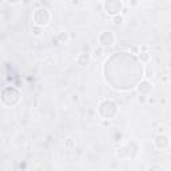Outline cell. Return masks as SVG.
<instances>
[{
  "mask_svg": "<svg viewBox=\"0 0 171 171\" xmlns=\"http://www.w3.org/2000/svg\"><path fill=\"white\" fill-rule=\"evenodd\" d=\"M169 68H171V62H170V64H169Z\"/></svg>",
  "mask_w": 171,
  "mask_h": 171,
  "instance_id": "18",
  "label": "cell"
},
{
  "mask_svg": "<svg viewBox=\"0 0 171 171\" xmlns=\"http://www.w3.org/2000/svg\"><path fill=\"white\" fill-rule=\"evenodd\" d=\"M7 2H8L9 4H18V3H20L22 0H7Z\"/></svg>",
  "mask_w": 171,
  "mask_h": 171,
  "instance_id": "14",
  "label": "cell"
},
{
  "mask_svg": "<svg viewBox=\"0 0 171 171\" xmlns=\"http://www.w3.org/2000/svg\"><path fill=\"white\" fill-rule=\"evenodd\" d=\"M64 146L67 147V149H72V147H75V143H74V140H72V139H67Z\"/></svg>",
  "mask_w": 171,
  "mask_h": 171,
  "instance_id": "13",
  "label": "cell"
},
{
  "mask_svg": "<svg viewBox=\"0 0 171 171\" xmlns=\"http://www.w3.org/2000/svg\"><path fill=\"white\" fill-rule=\"evenodd\" d=\"M76 62H78L79 66L87 67L90 64V62H91V58H90L88 53H80V55L78 56V59H76Z\"/></svg>",
  "mask_w": 171,
  "mask_h": 171,
  "instance_id": "8",
  "label": "cell"
},
{
  "mask_svg": "<svg viewBox=\"0 0 171 171\" xmlns=\"http://www.w3.org/2000/svg\"><path fill=\"white\" fill-rule=\"evenodd\" d=\"M42 28L43 27H40V26H33L32 27V33L35 36H40L42 35Z\"/></svg>",
  "mask_w": 171,
  "mask_h": 171,
  "instance_id": "10",
  "label": "cell"
},
{
  "mask_svg": "<svg viewBox=\"0 0 171 171\" xmlns=\"http://www.w3.org/2000/svg\"><path fill=\"white\" fill-rule=\"evenodd\" d=\"M114 23H115L116 26H120L123 23V16L120 15V13L119 15H116V16H114Z\"/></svg>",
  "mask_w": 171,
  "mask_h": 171,
  "instance_id": "11",
  "label": "cell"
},
{
  "mask_svg": "<svg viewBox=\"0 0 171 171\" xmlns=\"http://www.w3.org/2000/svg\"><path fill=\"white\" fill-rule=\"evenodd\" d=\"M99 43L102 44V47H111L114 43H115V36L110 31L102 32L99 36Z\"/></svg>",
  "mask_w": 171,
  "mask_h": 171,
  "instance_id": "5",
  "label": "cell"
},
{
  "mask_svg": "<svg viewBox=\"0 0 171 171\" xmlns=\"http://www.w3.org/2000/svg\"><path fill=\"white\" fill-rule=\"evenodd\" d=\"M169 78H170V82H171V74H170V75H169Z\"/></svg>",
  "mask_w": 171,
  "mask_h": 171,
  "instance_id": "17",
  "label": "cell"
},
{
  "mask_svg": "<svg viewBox=\"0 0 171 171\" xmlns=\"http://www.w3.org/2000/svg\"><path fill=\"white\" fill-rule=\"evenodd\" d=\"M33 23L35 26H40V27H44L50 23L51 20V15L50 12L47 11L46 8H38L35 12H33Z\"/></svg>",
  "mask_w": 171,
  "mask_h": 171,
  "instance_id": "3",
  "label": "cell"
},
{
  "mask_svg": "<svg viewBox=\"0 0 171 171\" xmlns=\"http://www.w3.org/2000/svg\"><path fill=\"white\" fill-rule=\"evenodd\" d=\"M98 111H99V115L103 119H112L116 115V112H118V106H116L115 102L107 99V100H103L99 104Z\"/></svg>",
  "mask_w": 171,
  "mask_h": 171,
  "instance_id": "2",
  "label": "cell"
},
{
  "mask_svg": "<svg viewBox=\"0 0 171 171\" xmlns=\"http://www.w3.org/2000/svg\"><path fill=\"white\" fill-rule=\"evenodd\" d=\"M123 8V3L120 0H106L104 3V11L111 16L119 15Z\"/></svg>",
  "mask_w": 171,
  "mask_h": 171,
  "instance_id": "4",
  "label": "cell"
},
{
  "mask_svg": "<svg viewBox=\"0 0 171 171\" xmlns=\"http://www.w3.org/2000/svg\"><path fill=\"white\" fill-rule=\"evenodd\" d=\"M20 98H22L20 91L13 88V87H5L2 91V102H3V104L7 107L16 106L20 102Z\"/></svg>",
  "mask_w": 171,
  "mask_h": 171,
  "instance_id": "1",
  "label": "cell"
},
{
  "mask_svg": "<svg viewBox=\"0 0 171 171\" xmlns=\"http://www.w3.org/2000/svg\"><path fill=\"white\" fill-rule=\"evenodd\" d=\"M152 83L150 82V80H142V82L139 83V86H138V92L140 94V95H143V96H147V95H150V94L152 92Z\"/></svg>",
  "mask_w": 171,
  "mask_h": 171,
  "instance_id": "7",
  "label": "cell"
},
{
  "mask_svg": "<svg viewBox=\"0 0 171 171\" xmlns=\"http://www.w3.org/2000/svg\"><path fill=\"white\" fill-rule=\"evenodd\" d=\"M58 38H59V40H60L62 43H66L67 40H68V33H67V32H62V33H60V35L58 36Z\"/></svg>",
  "mask_w": 171,
  "mask_h": 171,
  "instance_id": "12",
  "label": "cell"
},
{
  "mask_svg": "<svg viewBox=\"0 0 171 171\" xmlns=\"http://www.w3.org/2000/svg\"><path fill=\"white\" fill-rule=\"evenodd\" d=\"M154 145H155V147L159 150L167 149L170 145V139L167 135H165V134H158V135L155 136V139H154Z\"/></svg>",
  "mask_w": 171,
  "mask_h": 171,
  "instance_id": "6",
  "label": "cell"
},
{
  "mask_svg": "<svg viewBox=\"0 0 171 171\" xmlns=\"http://www.w3.org/2000/svg\"><path fill=\"white\" fill-rule=\"evenodd\" d=\"M72 100H78V94H74V95H72Z\"/></svg>",
  "mask_w": 171,
  "mask_h": 171,
  "instance_id": "16",
  "label": "cell"
},
{
  "mask_svg": "<svg viewBox=\"0 0 171 171\" xmlns=\"http://www.w3.org/2000/svg\"><path fill=\"white\" fill-rule=\"evenodd\" d=\"M147 2H151V0H147Z\"/></svg>",
  "mask_w": 171,
  "mask_h": 171,
  "instance_id": "19",
  "label": "cell"
},
{
  "mask_svg": "<svg viewBox=\"0 0 171 171\" xmlns=\"http://www.w3.org/2000/svg\"><path fill=\"white\" fill-rule=\"evenodd\" d=\"M139 60L142 63H149L150 62V53L149 52H139Z\"/></svg>",
  "mask_w": 171,
  "mask_h": 171,
  "instance_id": "9",
  "label": "cell"
},
{
  "mask_svg": "<svg viewBox=\"0 0 171 171\" xmlns=\"http://www.w3.org/2000/svg\"><path fill=\"white\" fill-rule=\"evenodd\" d=\"M152 70H147V71H146V76H147V78H149V76H152Z\"/></svg>",
  "mask_w": 171,
  "mask_h": 171,
  "instance_id": "15",
  "label": "cell"
}]
</instances>
